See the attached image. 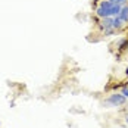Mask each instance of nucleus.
Wrapping results in <instances>:
<instances>
[{
  "label": "nucleus",
  "mask_w": 128,
  "mask_h": 128,
  "mask_svg": "<svg viewBox=\"0 0 128 128\" xmlns=\"http://www.w3.org/2000/svg\"><path fill=\"white\" fill-rule=\"evenodd\" d=\"M127 106H128V102H127Z\"/></svg>",
  "instance_id": "obj_9"
},
{
  "label": "nucleus",
  "mask_w": 128,
  "mask_h": 128,
  "mask_svg": "<svg viewBox=\"0 0 128 128\" xmlns=\"http://www.w3.org/2000/svg\"><path fill=\"white\" fill-rule=\"evenodd\" d=\"M124 119H125V122H127V124H128V112H127V114H125V115H124Z\"/></svg>",
  "instance_id": "obj_7"
},
{
  "label": "nucleus",
  "mask_w": 128,
  "mask_h": 128,
  "mask_svg": "<svg viewBox=\"0 0 128 128\" xmlns=\"http://www.w3.org/2000/svg\"><path fill=\"white\" fill-rule=\"evenodd\" d=\"M109 2L116 3V4H121V6H125V4H128V0H109Z\"/></svg>",
  "instance_id": "obj_5"
},
{
  "label": "nucleus",
  "mask_w": 128,
  "mask_h": 128,
  "mask_svg": "<svg viewBox=\"0 0 128 128\" xmlns=\"http://www.w3.org/2000/svg\"><path fill=\"white\" fill-rule=\"evenodd\" d=\"M122 9L121 4L112 3L109 0H102L96 8H94V15H97L99 18H115L119 15Z\"/></svg>",
  "instance_id": "obj_1"
},
{
  "label": "nucleus",
  "mask_w": 128,
  "mask_h": 128,
  "mask_svg": "<svg viewBox=\"0 0 128 128\" xmlns=\"http://www.w3.org/2000/svg\"><path fill=\"white\" fill-rule=\"evenodd\" d=\"M100 2H102V0H93V6H94V8H96V4H99V3H100Z\"/></svg>",
  "instance_id": "obj_6"
},
{
  "label": "nucleus",
  "mask_w": 128,
  "mask_h": 128,
  "mask_svg": "<svg viewBox=\"0 0 128 128\" xmlns=\"http://www.w3.org/2000/svg\"><path fill=\"white\" fill-rule=\"evenodd\" d=\"M127 102L128 99L119 91V93L109 94L104 100H102V106L103 108H121V106H125Z\"/></svg>",
  "instance_id": "obj_2"
},
{
  "label": "nucleus",
  "mask_w": 128,
  "mask_h": 128,
  "mask_svg": "<svg viewBox=\"0 0 128 128\" xmlns=\"http://www.w3.org/2000/svg\"><path fill=\"white\" fill-rule=\"evenodd\" d=\"M128 22H125L122 18H119V15L114 18V28H115L116 31H122L124 28H127Z\"/></svg>",
  "instance_id": "obj_3"
},
{
  "label": "nucleus",
  "mask_w": 128,
  "mask_h": 128,
  "mask_svg": "<svg viewBox=\"0 0 128 128\" xmlns=\"http://www.w3.org/2000/svg\"><path fill=\"white\" fill-rule=\"evenodd\" d=\"M119 18H122L125 22H128V4L122 6V9H121V12H119Z\"/></svg>",
  "instance_id": "obj_4"
},
{
  "label": "nucleus",
  "mask_w": 128,
  "mask_h": 128,
  "mask_svg": "<svg viewBox=\"0 0 128 128\" xmlns=\"http://www.w3.org/2000/svg\"><path fill=\"white\" fill-rule=\"evenodd\" d=\"M125 74H127V75H128V68H127V71H125Z\"/></svg>",
  "instance_id": "obj_8"
}]
</instances>
